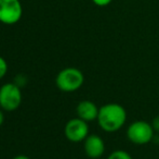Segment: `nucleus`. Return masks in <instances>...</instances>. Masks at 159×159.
Here are the masks:
<instances>
[{"label":"nucleus","instance_id":"f257e3e1","mask_svg":"<svg viewBox=\"0 0 159 159\" xmlns=\"http://www.w3.org/2000/svg\"><path fill=\"white\" fill-rule=\"evenodd\" d=\"M96 120L103 131L107 133H114L119 131L126 124L127 111L120 104L109 102L100 107Z\"/></svg>","mask_w":159,"mask_h":159},{"label":"nucleus","instance_id":"f03ea898","mask_svg":"<svg viewBox=\"0 0 159 159\" xmlns=\"http://www.w3.org/2000/svg\"><path fill=\"white\" fill-rule=\"evenodd\" d=\"M84 83V75L77 68H65L60 71L55 79V84L64 93H73L80 88Z\"/></svg>","mask_w":159,"mask_h":159},{"label":"nucleus","instance_id":"7ed1b4c3","mask_svg":"<svg viewBox=\"0 0 159 159\" xmlns=\"http://www.w3.org/2000/svg\"><path fill=\"white\" fill-rule=\"evenodd\" d=\"M155 136V130L152 123L144 120H138L132 122L127 129V137L135 145H146L153 141Z\"/></svg>","mask_w":159,"mask_h":159},{"label":"nucleus","instance_id":"20e7f679","mask_svg":"<svg viewBox=\"0 0 159 159\" xmlns=\"http://www.w3.org/2000/svg\"><path fill=\"white\" fill-rule=\"evenodd\" d=\"M22 104L21 88L15 83H6L0 87V107L4 111H14Z\"/></svg>","mask_w":159,"mask_h":159},{"label":"nucleus","instance_id":"39448f33","mask_svg":"<svg viewBox=\"0 0 159 159\" xmlns=\"http://www.w3.org/2000/svg\"><path fill=\"white\" fill-rule=\"evenodd\" d=\"M23 15L20 0H0V23L6 25L16 24Z\"/></svg>","mask_w":159,"mask_h":159},{"label":"nucleus","instance_id":"423d86ee","mask_svg":"<svg viewBox=\"0 0 159 159\" xmlns=\"http://www.w3.org/2000/svg\"><path fill=\"white\" fill-rule=\"evenodd\" d=\"M64 134L68 141L73 143L82 142L89 135L88 122L80 118H73L65 124Z\"/></svg>","mask_w":159,"mask_h":159},{"label":"nucleus","instance_id":"0eeeda50","mask_svg":"<svg viewBox=\"0 0 159 159\" xmlns=\"http://www.w3.org/2000/svg\"><path fill=\"white\" fill-rule=\"evenodd\" d=\"M84 142V153L89 158L98 159L104 155L105 143L101 136L96 134H89Z\"/></svg>","mask_w":159,"mask_h":159},{"label":"nucleus","instance_id":"6e6552de","mask_svg":"<svg viewBox=\"0 0 159 159\" xmlns=\"http://www.w3.org/2000/svg\"><path fill=\"white\" fill-rule=\"evenodd\" d=\"M98 109L100 108L96 106L94 102H91V100L86 99V100H81L77 105L76 113H77L78 118L87 121V122H91V121H94L98 119Z\"/></svg>","mask_w":159,"mask_h":159},{"label":"nucleus","instance_id":"1a4fd4ad","mask_svg":"<svg viewBox=\"0 0 159 159\" xmlns=\"http://www.w3.org/2000/svg\"><path fill=\"white\" fill-rule=\"evenodd\" d=\"M107 159H133L128 152L122 151V149H117L109 154Z\"/></svg>","mask_w":159,"mask_h":159},{"label":"nucleus","instance_id":"9d476101","mask_svg":"<svg viewBox=\"0 0 159 159\" xmlns=\"http://www.w3.org/2000/svg\"><path fill=\"white\" fill-rule=\"evenodd\" d=\"M7 72H8V63H7L6 59L0 56V80L3 79Z\"/></svg>","mask_w":159,"mask_h":159},{"label":"nucleus","instance_id":"9b49d317","mask_svg":"<svg viewBox=\"0 0 159 159\" xmlns=\"http://www.w3.org/2000/svg\"><path fill=\"white\" fill-rule=\"evenodd\" d=\"M113 0H92V2L98 7H106L109 3H111Z\"/></svg>","mask_w":159,"mask_h":159},{"label":"nucleus","instance_id":"f8f14e48","mask_svg":"<svg viewBox=\"0 0 159 159\" xmlns=\"http://www.w3.org/2000/svg\"><path fill=\"white\" fill-rule=\"evenodd\" d=\"M152 125H153V129L155 130V132H159V116L154 118L152 121Z\"/></svg>","mask_w":159,"mask_h":159},{"label":"nucleus","instance_id":"ddd939ff","mask_svg":"<svg viewBox=\"0 0 159 159\" xmlns=\"http://www.w3.org/2000/svg\"><path fill=\"white\" fill-rule=\"evenodd\" d=\"M3 122H4V115H3V112L0 110V127L3 124Z\"/></svg>","mask_w":159,"mask_h":159},{"label":"nucleus","instance_id":"4468645a","mask_svg":"<svg viewBox=\"0 0 159 159\" xmlns=\"http://www.w3.org/2000/svg\"><path fill=\"white\" fill-rule=\"evenodd\" d=\"M12 159H30L27 157V156H24V155H19V156H16V157H14V158H12Z\"/></svg>","mask_w":159,"mask_h":159}]
</instances>
